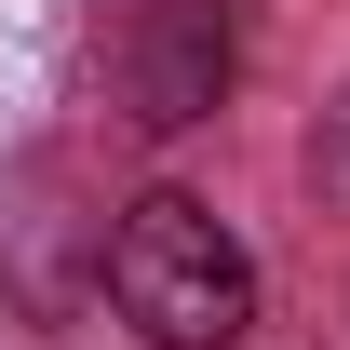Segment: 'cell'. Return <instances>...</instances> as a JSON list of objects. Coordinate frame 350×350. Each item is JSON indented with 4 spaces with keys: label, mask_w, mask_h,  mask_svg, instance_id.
Listing matches in <instances>:
<instances>
[{
    "label": "cell",
    "mask_w": 350,
    "mask_h": 350,
    "mask_svg": "<svg viewBox=\"0 0 350 350\" xmlns=\"http://www.w3.org/2000/svg\"><path fill=\"white\" fill-rule=\"evenodd\" d=\"M108 297L148 350H229L256 323V256L229 243L189 189H148L122 229H108Z\"/></svg>",
    "instance_id": "6da1fadb"
},
{
    "label": "cell",
    "mask_w": 350,
    "mask_h": 350,
    "mask_svg": "<svg viewBox=\"0 0 350 350\" xmlns=\"http://www.w3.org/2000/svg\"><path fill=\"white\" fill-rule=\"evenodd\" d=\"M229 81V0H162V14H135L122 27V94H135V122L175 135V122H202Z\"/></svg>",
    "instance_id": "7a4b0ae2"
},
{
    "label": "cell",
    "mask_w": 350,
    "mask_h": 350,
    "mask_svg": "<svg viewBox=\"0 0 350 350\" xmlns=\"http://www.w3.org/2000/svg\"><path fill=\"white\" fill-rule=\"evenodd\" d=\"M310 189H323V202L350 216V94L323 108V135H310Z\"/></svg>",
    "instance_id": "3957f363"
}]
</instances>
